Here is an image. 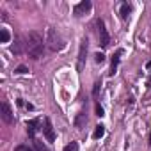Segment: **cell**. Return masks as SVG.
I'll list each match as a JSON object with an SVG mask.
<instances>
[{"instance_id":"obj_15","label":"cell","mask_w":151,"mask_h":151,"mask_svg":"<svg viewBox=\"0 0 151 151\" xmlns=\"http://www.w3.org/2000/svg\"><path fill=\"white\" fill-rule=\"evenodd\" d=\"M14 151H34L29 144H20V146H16V149Z\"/></svg>"},{"instance_id":"obj_3","label":"cell","mask_w":151,"mask_h":151,"mask_svg":"<svg viewBox=\"0 0 151 151\" xmlns=\"http://www.w3.org/2000/svg\"><path fill=\"white\" fill-rule=\"evenodd\" d=\"M96 32H98L100 45H101L103 48H107V46L110 45V36H109V32H107V29H105V22H103L101 18L96 20Z\"/></svg>"},{"instance_id":"obj_5","label":"cell","mask_w":151,"mask_h":151,"mask_svg":"<svg viewBox=\"0 0 151 151\" xmlns=\"http://www.w3.org/2000/svg\"><path fill=\"white\" fill-rule=\"evenodd\" d=\"M86 55H87V37H84V39L80 41V50H78V64H77L78 71L84 68V62H86Z\"/></svg>"},{"instance_id":"obj_14","label":"cell","mask_w":151,"mask_h":151,"mask_svg":"<svg viewBox=\"0 0 151 151\" xmlns=\"http://www.w3.org/2000/svg\"><path fill=\"white\" fill-rule=\"evenodd\" d=\"M64 151H78V142H71L64 147Z\"/></svg>"},{"instance_id":"obj_1","label":"cell","mask_w":151,"mask_h":151,"mask_svg":"<svg viewBox=\"0 0 151 151\" xmlns=\"http://www.w3.org/2000/svg\"><path fill=\"white\" fill-rule=\"evenodd\" d=\"M25 45H27V52H29V55L32 57V59H39L43 53H45V41H43V36L37 32V30H30L29 32V36H27V41H25Z\"/></svg>"},{"instance_id":"obj_16","label":"cell","mask_w":151,"mask_h":151,"mask_svg":"<svg viewBox=\"0 0 151 151\" xmlns=\"http://www.w3.org/2000/svg\"><path fill=\"white\" fill-rule=\"evenodd\" d=\"M100 87H101V80H96V84H94V89H93V96H94V98L98 96V93H100Z\"/></svg>"},{"instance_id":"obj_7","label":"cell","mask_w":151,"mask_h":151,"mask_svg":"<svg viewBox=\"0 0 151 151\" xmlns=\"http://www.w3.org/2000/svg\"><path fill=\"white\" fill-rule=\"evenodd\" d=\"M2 119L7 123V124H13L14 123V116H13V110L9 107V103H2Z\"/></svg>"},{"instance_id":"obj_9","label":"cell","mask_w":151,"mask_h":151,"mask_svg":"<svg viewBox=\"0 0 151 151\" xmlns=\"http://www.w3.org/2000/svg\"><path fill=\"white\" fill-rule=\"evenodd\" d=\"M39 124V119H32V121H27V133L30 135V137H34V133H36V126Z\"/></svg>"},{"instance_id":"obj_8","label":"cell","mask_w":151,"mask_h":151,"mask_svg":"<svg viewBox=\"0 0 151 151\" xmlns=\"http://www.w3.org/2000/svg\"><path fill=\"white\" fill-rule=\"evenodd\" d=\"M123 55V50H117L116 55L112 57V66H110V75H116L117 73V66H119V59Z\"/></svg>"},{"instance_id":"obj_4","label":"cell","mask_w":151,"mask_h":151,"mask_svg":"<svg viewBox=\"0 0 151 151\" xmlns=\"http://www.w3.org/2000/svg\"><path fill=\"white\" fill-rule=\"evenodd\" d=\"M41 132H43V135H45V139H46L48 142H53V140H55V132H53V124H52L50 117H45Z\"/></svg>"},{"instance_id":"obj_19","label":"cell","mask_w":151,"mask_h":151,"mask_svg":"<svg viewBox=\"0 0 151 151\" xmlns=\"http://www.w3.org/2000/svg\"><path fill=\"white\" fill-rule=\"evenodd\" d=\"M96 116H98V117H103V116H105V114H103V109H101L98 103H96Z\"/></svg>"},{"instance_id":"obj_6","label":"cell","mask_w":151,"mask_h":151,"mask_svg":"<svg viewBox=\"0 0 151 151\" xmlns=\"http://www.w3.org/2000/svg\"><path fill=\"white\" fill-rule=\"evenodd\" d=\"M91 7H93V4L89 0H84V2H80V4H77L73 7V13H75V16H84L86 13L91 11Z\"/></svg>"},{"instance_id":"obj_12","label":"cell","mask_w":151,"mask_h":151,"mask_svg":"<svg viewBox=\"0 0 151 151\" xmlns=\"http://www.w3.org/2000/svg\"><path fill=\"white\" fill-rule=\"evenodd\" d=\"M103 135H105V126H103V124H98V126L94 128V133H93V139H96V140H98V139H101Z\"/></svg>"},{"instance_id":"obj_13","label":"cell","mask_w":151,"mask_h":151,"mask_svg":"<svg viewBox=\"0 0 151 151\" xmlns=\"http://www.w3.org/2000/svg\"><path fill=\"white\" fill-rule=\"evenodd\" d=\"M130 11H132L130 4H123V6H121V11H119L121 18H123V20H126V18H128V14H130Z\"/></svg>"},{"instance_id":"obj_17","label":"cell","mask_w":151,"mask_h":151,"mask_svg":"<svg viewBox=\"0 0 151 151\" xmlns=\"http://www.w3.org/2000/svg\"><path fill=\"white\" fill-rule=\"evenodd\" d=\"M94 60H96V62H98V64H103V62H105V55H103V53H100V52H98V53H96V55H94Z\"/></svg>"},{"instance_id":"obj_10","label":"cell","mask_w":151,"mask_h":151,"mask_svg":"<svg viewBox=\"0 0 151 151\" xmlns=\"http://www.w3.org/2000/svg\"><path fill=\"white\" fill-rule=\"evenodd\" d=\"M86 123H87V117H86L84 112H80V114L77 116V119H75V126H77L78 130H82V128L86 126Z\"/></svg>"},{"instance_id":"obj_18","label":"cell","mask_w":151,"mask_h":151,"mask_svg":"<svg viewBox=\"0 0 151 151\" xmlns=\"http://www.w3.org/2000/svg\"><path fill=\"white\" fill-rule=\"evenodd\" d=\"M27 71H29L27 66H18V68H16V73H18V75H25Z\"/></svg>"},{"instance_id":"obj_11","label":"cell","mask_w":151,"mask_h":151,"mask_svg":"<svg viewBox=\"0 0 151 151\" xmlns=\"http://www.w3.org/2000/svg\"><path fill=\"white\" fill-rule=\"evenodd\" d=\"M9 39H11L9 30L6 27H2V29H0V43H9Z\"/></svg>"},{"instance_id":"obj_2","label":"cell","mask_w":151,"mask_h":151,"mask_svg":"<svg viewBox=\"0 0 151 151\" xmlns=\"http://www.w3.org/2000/svg\"><path fill=\"white\" fill-rule=\"evenodd\" d=\"M45 43H46V46H48L50 52H60V50L64 48V39H62V36H60L53 27H50V29L46 30V39H45Z\"/></svg>"}]
</instances>
